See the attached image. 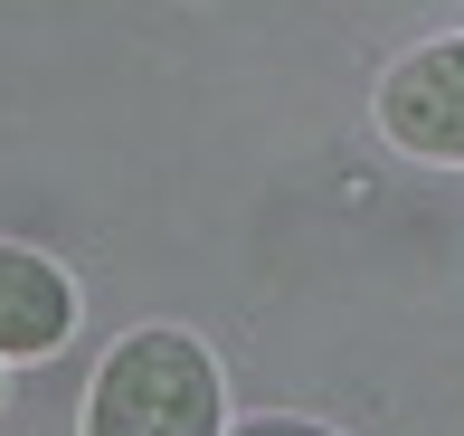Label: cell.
I'll use <instances>...</instances> for the list:
<instances>
[{
	"instance_id": "cell-4",
	"label": "cell",
	"mask_w": 464,
	"mask_h": 436,
	"mask_svg": "<svg viewBox=\"0 0 464 436\" xmlns=\"http://www.w3.org/2000/svg\"><path fill=\"white\" fill-rule=\"evenodd\" d=\"M237 436H332V427H313V418H246Z\"/></svg>"
},
{
	"instance_id": "cell-3",
	"label": "cell",
	"mask_w": 464,
	"mask_h": 436,
	"mask_svg": "<svg viewBox=\"0 0 464 436\" xmlns=\"http://www.w3.org/2000/svg\"><path fill=\"white\" fill-rule=\"evenodd\" d=\"M76 323V295L48 257L29 247H0V361H48Z\"/></svg>"
},
{
	"instance_id": "cell-1",
	"label": "cell",
	"mask_w": 464,
	"mask_h": 436,
	"mask_svg": "<svg viewBox=\"0 0 464 436\" xmlns=\"http://www.w3.org/2000/svg\"><path fill=\"white\" fill-rule=\"evenodd\" d=\"M86 436H218V361L171 323L114 342L95 370Z\"/></svg>"
},
{
	"instance_id": "cell-2",
	"label": "cell",
	"mask_w": 464,
	"mask_h": 436,
	"mask_svg": "<svg viewBox=\"0 0 464 436\" xmlns=\"http://www.w3.org/2000/svg\"><path fill=\"white\" fill-rule=\"evenodd\" d=\"M379 133L417 161H464V38L408 48L379 86Z\"/></svg>"
}]
</instances>
